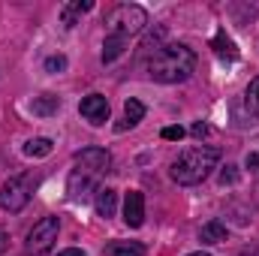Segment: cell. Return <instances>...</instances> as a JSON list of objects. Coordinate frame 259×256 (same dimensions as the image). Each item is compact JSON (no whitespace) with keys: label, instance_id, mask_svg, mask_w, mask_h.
Returning <instances> with one entry per match:
<instances>
[{"label":"cell","instance_id":"cell-15","mask_svg":"<svg viewBox=\"0 0 259 256\" xmlns=\"http://www.w3.org/2000/svg\"><path fill=\"white\" fill-rule=\"evenodd\" d=\"M106 253L109 256H145V244H139V241H112L106 247Z\"/></svg>","mask_w":259,"mask_h":256},{"label":"cell","instance_id":"cell-8","mask_svg":"<svg viewBox=\"0 0 259 256\" xmlns=\"http://www.w3.org/2000/svg\"><path fill=\"white\" fill-rule=\"evenodd\" d=\"M78 112H81L94 127H103V124L109 121V100L100 97V94H91V97H84V100L78 103Z\"/></svg>","mask_w":259,"mask_h":256},{"label":"cell","instance_id":"cell-7","mask_svg":"<svg viewBox=\"0 0 259 256\" xmlns=\"http://www.w3.org/2000/svg\"><path fill=\"white\" fill-rule=\"evenodd\" d=\"M97 184H100V178L88 175L84 169H72V175H69V181H66V193H69L72 202H88V199L97 193Z\"/></svg>","mask_w":259,"mask_h":256},{"label":"cell","instance_id":"cell-9","mask_svg":"<svg viewBox=\"0 0 259 256\" xmlns=\"http://www.w3.org/2000/svg\"><path fill=\"white\" fill-rule=\"evenodd\" d=\"M124 223L133 229H139L145 223V196L139 190H130L124 199Z\"/></svg>","mask_w":259,"mask_h":256},{"label":"cell","instance_id":"cell-13","mask_svg":"<svg viewBox=\"0 0 259 256\" xmlns=\"http://www.w3.org/2000/svg\"><path fill=\"white\" fill-rule=\"evenodd\" d=\"M211 49H214V55L223 58V61H235V58H238V49H235V42H232L226 33H217V36L211 39Z\"/></svg>","mask_w":259,"mask_h":256},{"label":"cell","instance_id":"cell-3","mask_svg":"<svg viewBox=\"0 0 259 256\" xmlns=\"http://www.w3.org/2000/svg\"><path fill=\"white\" fill-rule=\"evenodd\" d=\"M106 33L109 36H133V33H142L145 24H148V12L136 3H118L109 15H106Z\"/></svg>","mask_w":259,"mask_h":256},{"label":"cell","instance_id":"cell-22","mask_svg":"<svg viewBox=\"0 0 259 256\" xmlns=\"http://www.w3.org/2000/svg\"><path fill=\"white\" fill-rule=\"evenodd\" d=\"M235 178H238V172H235V166H226V169L220 172V184H235Z\"/></svg>","mask_w":259,"mask_h":256},{"label":"cell","instance_id":"cell-16","mask_svg":"<svg viewBox=\"0 0 259 256\" xmlns=\"http://www.w3.org/2000/svg\"><path fill=\"white\" fill-rule=\"evenodd\" d=\"M91 9H94L91 0H72V3H66L64 6V24L66 27H75V18H78L81 12H91Z\"/></svg>","mask_w":259,"mask_h":256},{"label":"cell","instance_id":"cell-10","mask_svg":"<svg viewBox=\"0 0 259 256\" xmlns=\"http://www.w3.org/2000/svg\"><path fill=\"white\" fill-rule=\"evenodd\" d=\"M226 226L220 223V220H208L202 229H199V241L202 244H220V241H226Z\"/></svg>","mask_w":259,"mask_h":256},{"label":"cell","instance_id":"cell-12","mask_svg":"<svg viewBox=\"0 0 259 256\" xmlns=\"http://www.w3.org/2000/svg\"><path fill=\"white\" fill-rule=\"evenodd\" d=\"M58 109H61V100H58L55 94L33 97V103H30V112H33V115H39V118H49V115H55Z\"/></svg>","mask_w":259,"mask_h":256},{"label":"cell","instance_id":"cell-4","mask_svg":"<svg viewBox=\"0 0 259 256\" xmlns=\"http://www.w3.org/2000/svg\"><path fill=\"white\" fill-rule=\"evenodd\" d=\"M33 190H36V181H33L30 175H12V178L0 187V208L9 211V214L21 211V208L30 202Z\"/></svg>","mask_w":259,"mask_h":256},{"label":"cell","instance_id":"cell-26","mask_svg":"<svg viewBox=\"0 0 259 256\" xmlns=\"http://www.w3.org/2000/svg\"><path fill=\"white\" fill-rule=\"evenodd\" d=\"M6 250V235H0V253Z\"/></svg>","mask_w":259,"mask_h":256},{"label":"cell","instance_id":"cell-25","mask_svg":"<svg viewBox=\"0 0 259 256\" xmlns=\"http://www.w3.org/2000/svg\"><path fill=\"white\" fill-rule=\"evenodd\" d=\"M247 166L250 169H259V154H247Z\"/></svg>","mask_w":259,"mask_h":256},{"label":"cell","instance_id":"cell-1","mask_svg":"<svg viewBox=\"0 0 259 256\" xmlns=\"http://www.w3.org/2000/svg\"><path fill=\"white\" fill-rule=\"evenodd\" d=\"M196 69V52L187 49L184 42H166L157 55H151L148 61V72L154 81L163 84H178L187 81Z\"/></svg>","mask_w":259,"mask_h":256},{"label":"cell","instance_id":"cell-5","mask_svg":"<svg viewBox=\"0 0 259 256\" xmlns=\"http://www.w3.org/2000/svg\"><path fill=\"white\" fill-rule=\"evenodd\" d=\"M58 229H61L58 217H42L39 223H33V229L27 232V241H24L27 256H49L52 253V247L58 241Z\"/></svg>","mask_w":259,"mask_h":256},{"label":"cell","instance_id":"cell-6","mask_svg":"<svg viewBox=\"0 0 259 256\" xmlns=\"http://www.w3.org/2000/svg\"><path fill=\"white\" fill-rule=\"evenodd\" d=\"M75 169H84L94 178H103L112 169V154L106 148H84L75 154Z\"/></svg>","mask_w":259,"mask_h":256},{"label":"cell","instance_id":"cell-23","mask_svg":"<svg viewBox=\"0 0 259 256\" xmlns=\"http://www.w3.org/2000/svg\"><path fill=\"white\" fill-rule=\"evenodd\" d=\"M190 133H193L196 139H202V136H208V124H202V121H196L193 127H190Z\"/></svg>","mask_w":259,"mask_h":256},{"label":"cell","instance_id":"cell-19","mask_svg":"<svg viewBox=\"0 0 259 256\" xmlns=\"http://www.w3.org/2000/svg\"><path fill=\"white\" fill-rule=\"evenodd\" d=\"M244 103H247V112L259 121V75L247 84V94H244Z\"/></svg>","mask_w":259,"mask_h":256},{"label":"cell","instance_id":"cell-11","mask_svg":"<svg viewBox=\"0 0 259 256\" xmlns=\"http://www.w3.org/2000/svg\"><path fill=\"white\" fill-rule=\"evenodd\" d=\"M115 211H118V193L112 187L97 190V214L100 217H115Z\"/></svg>","mask_w":259,"mask_h":256},{"label":"cell","instance_id":"cell-17","mask_svg":"<svg viewBox=\"0 0 259 256\" xmlns=\"http://www.w3.org/2000/svg\"><path fill=\"white\" fill-rule=\"evenodd\" d=\"M142 118H145V106H142L139 100H127V103H124V124H121V130L136 127Z\"/></svg>","mask_w":259,"mask_h":256},{"label":"cell","instance_id":"cell-21","mask_svg":"<svg viewBox=\"0 0 259 256\" xmlns=\"http://www.w3.org/2000/svg\"><path fill=\"white\" fill-rule=\"evenodd\" d=\"M163 139L166 142H181L184 139V127H166L163 130Z\"/></svg>","mask_w":259,"mask_h":256},{"label":"cell","instance_id":"cell-20","mask_svg":"<svg viewBox=\"0 0 259 256\" xmlns=\"http://www.w3.org/2000/svg\"><path fill=\"white\" fill-rule=\"evenodd\" d=\"M61 69H66V58L64 55H55V58L46 61V72H61Z\"/></svg>","mask_w":259,"mask_h":256},{"label":"cell","instance_id":"cell-14","mask_svg":"<svg viewBox=\"0 0 259 256\" xmlns=\"http://www.w3.org/2000/svg\"><path fill=\"white\" fill-rule=\"evenodd\" d=\"M124 52H127V39L124 36H106V42H103V61L106 64L118 61Z\"/></svg>","mask_w":259,"mask_h":256},{"label":"cell","instance_id":"cell-2","mask_svg":"<svg viewBox=\"0 0 259 256\" xmlns=\"http://www.w3.org/2000/svg\"><path fill=\"white\" fill-rule=\"evenodd\" d=\"M220 160V151L211 148V145H196V148H187L184 154H178V160H172V181L181 184V187H193L199 181H205L211 175V169L217 166Z\"/></svg>","mask_w":259,"mask_h":256},{"label":"cell","instance_id":"cell-27","mask_svg":"<svg viewBox=\"0 0 259 256\" xmlns=\"http://www.w3.org/2000/svg\"><path fill=\"white\" fill-rule=\"evenodd\" d=\"M187 256H211V253H202V250H199V253H187Z\"/></svg>","mask_w":259,"mask_h":256},{"label":"cell","instance_id":"cell-18","mask_svg":"<svg viewBox=\"0 0 259 256\" xmlns=\"http://www.w3.org/2000/svg\"><path fill=\"white\" fill-rule=\"evenodd\" d=\"M52 139H30L27 145H24V154L27 157H49L52 154Z\"/></svg>","mask_w":259,"mask_h":256},{"label":"cell","instance_id":"cell-24","mask_svg":"<svg viewBox=\"0 0 259 256\" xmlns=\"http://www.w3.org/2000/svg\"><path fill=\"white\" fill-rule=\"evenodd\" d=\"M58 256H84V250H78V247H66V250H61Z\"/></svg>","mask_w":259,"mask_h":256}]
</instances>
